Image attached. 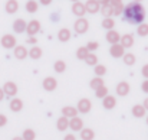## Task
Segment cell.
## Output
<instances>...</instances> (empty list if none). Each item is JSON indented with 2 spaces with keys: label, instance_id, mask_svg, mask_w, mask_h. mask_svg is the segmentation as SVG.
Returning <instances> with one entry per match:
<instances>
[{
  "label": "cell",
  "instance_id": "cell-26",
  "mask_svg": "<svg viewBox=\"0 0 148 140\" xmlns=\"http://www.w3.org/2000/svg\"><path fill=\"white\" fill-rule=\"evenodd\" d=\"M29 55H30V58H33V59H39V58L42 56V49L38 48V46H33L30 49Z\"/></svg>",
  "mask_w": 148,
  "mask_h": 140
},
{
  "label": "cell",
  "instance_id": "cell-25",
  "mask_svg": "<svg viewBox=\"0 0 148 140\" xmlns=\"http://www.w3.org/2000/svg\"><path fill=\"white\" fill-rule=\"evenodd\" d=\"M101 12H102V15H103V16L109 17L111 15H114V7H112L111 4H102Z\"/></svg>",
  "mask_w": 148,
  "mask_h": 140
},
{
  "label": "cell",
  "instance_id": "cell-43",
  "mask_svg": "<svg viewBox=\"0 0 148 140\" xmlns=\"http://www.w3.org/2000/svg\"><path fill=\"white\" fill-rule=\"evenodd\" d=\"M143 75H144L145 78H148V65H144V67H143Z\"/></svg>",
  "mask_w": 148,
  "mask_h": 140
},
{
  "label": "cell",
  "instance_id": "cell-1",
  "mask_svg": "<svg viewBox=\"0 0 148 140\" xmlns=\"http://www.w3.org/2000/svg\"><path fill=\"white\" fill-rule=\"evenodd\" d=\"M122 17L125 22H128L131 25H138L145 19V9L138 1L128 3L122 10Z\"/></svg>",
  "mask_w": 148,
  "mask_h": 140
},
{
  "label": "cell",
  "instance_id": "cell-28",
  "mask_svg": "<svg viewBox=\"0 0 148 140\" xmlns=\"http://www.w3.org/2000/svg\"><path fill=\"white\" fill-rule=\"evenodd\" d=\"M101 85H103V81H102L101 77H95V78L91 81V84H89V87H91L92 90H97V88H99Z\"/></svg>",
  "mask_w": 148,
  "mask_h": 140
},
{
  "label": "cell",
  "instance_id": "cell-3",
  "mask_svg": "<svg viewBox=\"0 0 148 140\" xmlns=\"http://www.w3.org/2000/svg\"><path fill=\"white\" fill-rule=\"evenodd\" d=\"M1 46L6 48V49H12V48L16 46V38L13 35H3L1 38Z\"/></svg>",
  "mask_w": 148,
  "mask_h": 140
},
{
  "label": "cell",
  "instance_id": "cell-13",
  "mask_svg": "<svg viewBox=\"0 0 148 140\" xmlns=\"http://www.w3.org/2000/svg\"><path fill=\"white\" fill-rule=\"evenodd\" d=\"M111 55L114 56V58H122L124 56V46L122 45H118V44H114L112 46H111Z\"/></svg>",
  "mask_w": 148,
  "mask_h": 140
},
{
  "label": "cell",
  "instance_id": "cell-2",
  "mask_svg": "<svg viewBox=\"0 0 148 140\" xmlns=\"http://www.w3.org/2000/svg\"><path fill=\"white\" fill-rule=\"evenodd\" d=\"M91 108H92V103H91L88 98H82V100H79V103H78V111H79V113L86 114V113L91 111Z\"/></svg>",
  "mask_w": 148,
  "mask_h": 140
},
{
  "label": "cell",
  "instance_id": "cell-35",
  "mask_svg": "<svg viewBox=\"0 0 148 140\" xmlns=\"http://www.w3.org/2000/svg\"><path fill=\"white\" fill-rule=\"evenodd\" d=\"M137 33H138L140 36H147L148 35V25H145V23L140 25L138 29H137Z\"/></svg>",
  "mask_w": 148,
  "mask_h": 140
},
{
  "label": "cell",
  "instance_id": "cell-19",
  "mask_svg": "<svg viewBox=\"0 0 148 140\" xmlns=\"http://www.w3.org/2000/svg\"><path fill=\"white\" fill-rule=\"evenodd\" d=\"M119 39H121V36L118 35V32H115V30H109L108 33H106V41L109 42V44H118L119 42Z\"/></svg>",
  "mask_w": 148,
  "mask_h": 140
},
{
  "label": "cell",
  "instance_id": "cell-37",
  "mask_svg": "<svg viewBox=\"0 0 148 140\" xmlns=\"http://www.w3.org/2000/svg\"><path fill=\"white\" fill-rule=\"evenodd\" d=\"M95 74H97V77L105 75V74H106V68H105L103 65H97V67H95Z\"/></svg>",
  "mask_w": 148,
  "mask_h": 140
},
{
  "label": "cell",
  "instance_id": "cell-11",
  "mask_svg": "<svg viewBox=\"0 0 148 140\" xmlns=\"http://www.w3.org/2000/svg\"><path fill=\"white\" fill-rule=\"evenodd\" d=\"M102 105H103L106 110H112V108L116 105L115 97H112V95H105V97H103V101H102Z\"/></svg>",
  "mask_w": 148,
  "mask_h": 140
},
{
  "label": "cell",
  "instance_id": "cell-42",
  "mask_svg": "<svg viewBox=\"0 0 148 140\" xmlns=\"http://www.w3.org/2000/svg\"><path fill=\"white\" fill-rule=\"evenodd\" d=\"M109 4H111L112 7H115V6H119V4H121V0H109Z\"/></svg>",
  "mask_w": 148,
  "mask_h": 140
},
{
  "label": "cell",
  "instance_id": "cell-32",
  "mask_svg": "<svg viewBox=\"0 0 148 140\" xmlns=\"http://www.w3.org/2000/svg\"><path fill=\"white\" fill-rule=\"evenodd\" d=\"M65 69H66V64H65L63 61H56V62H55V71H56V72L62 74Z\"/></svg>",
  "mask_w": 148,
  "mask_h": 140
},
{
  "label": "cell",
  "instance_id": "cell-34",
  "mask_svg": "<svg viewBox=\"0 0 148 140\" xmlns=\"http://www.w3.org/2000/svg\"><path fill=\"white\" fill-rule=\"evenodd\" d=\"M102 26H103L105 29H109V30H111V29L115 26V22H114L111 17H105L103 22H102Z\"/></svg>",
  "mask_w": 148,
  "mask_h": 140
},
{
  "label": "cell",
  "instance_id": "cell-29",
  "mask_svg": "<svg viewBox=\"0 0 148 140\" xmlns=\"http://www.w3.org/2000/svg\"><path fill=\"white\" fill-rule=\"evenodd\" d=\"M26 10H27L29 13H35V12L38 10V3L33 1V0L27 1V3H26Z\"/></svg>",
  "mask_w": 148,
  "mask_h": 140
},
{
  "label": "cell",
  "instance_id": "cell-33",
  "mask_svg": "<svg viewBox=\"0 0 148 140\" xmlns=\"http://www.w3.org/2000/svg\"><path fill=\"white\" fill-rule=\"evenodd\" d=\"M95 94H97V97H98V98H103L105 95H108V88H106L105 85H101L99 88L95 90Z\"/></svg>",
  "mask_w": 148,
  "mask_h": 140
},
{
  "label": "cell",
  "instance_id": "cell-9",
  "mask_svg": "<svg viewBox=\"0 0 148 140\" xmlns=\"http://www.w3.org/2000/svg\"><path fill=\"white\" fill-rule=\"evenodd\" d=\"M72 12H73V15H76V16L82 17V16L85 15V12H86L85 4H84V3H79V1H75V3H73V6H72Z\"/></svg>",
  "mask_w": 148,
  "mask_h": 140
},
{
  "label": "cell",
  "instance_id": "cell-23",
  "mask_svg": "<svg viewBox=\"0 0 148 140\" xmlns=\"http://www.w3.org/2000/svg\"><path fill=\"white\" fill-rule=\"evenodd\" d=\"M94 137H95L94 130H91V129H82L81 130V139L82 140H94Z\"/></svg>",
  "mask_w": 148,
  "mask_h": 140
},
{
  "label": "cell",
  "instance_id": "cell-44",
  "mask_svg": "<svg viewBox=\"0 0 148 140\" xmlns=\"http://www.w3.org/2000/svg\"><path fill=\"white\" fill-rule=\"evenodd\" d=\"M63 140H76V137H75L73 134H66V136H65V139H63Z\"/></svg>",
  "mask_w": 148,
  "mask_h": 140
},
{
  "label": "cell",
  "instance_id": "cell-21",
  "mask_svg": "<svg viewBox=\"0 0 148 140\" xmlns=\"http://www.w3.org/2000/svg\"><path fill=\"white\" fill-rule=\"evenodd\" d=\"M132 114H134V117H137V119L144 117V116H145V107H144V105H140V104L134 105V107H132Z\"/></svg>",
  "mask_w": 148,
  "mask_h": 140
},
{
  "label": "cell",
  "instance_id": "cell-31",
  "mask_svg": "<svg viewBox=\"0 0 148 140\" xmlns=\"http://www.w3.org/2000/svg\"><path fill=\"white\" fill-rule=\"evenodd\" d=\"M124 62L127 64V65H132L134 62H135V55L134 53H124Z\"/></svg>",
  "mask_w": 148,
  "mask_h": 140
},
{
  "label": "cell",
  "instance_id": "cell-10",
  "mask_svg": "<svg viewBox=\"0 0 148 140\" xmlns=\"http://www.w3.org/2000/svg\"><path fill=\"white\" fill-rule=\"evenodd\" d=\"M26 26H27V23L23 19H16L14 23H13V30L16 33H23L26 30Z\"/></svg>",
  "mask_w": 148,
  "mask_h": 140
},
{
  "label": "cell",
  "instance_id": "cell-47",
  "mask_svg": "<svg viewBox=\"0 0 148 140\" xmlns=\"http://www.w3.org/2000/svg\"><path fill=\"white\" fill-rule=\"evenodd\" d=\"M27 42H29V44H35V42H36V38H32V36H30V38L27 39Z\"/></svg>",
  "mask_w": 148,
  "mask_h": 140
},
{
  "label": "cell",
  "instance_id": "cell-53",
  "mask_svg": "<svg viewBox=\"0 0 148 140\" xmlns=\"http://www.w3.org/2000/svg\"><path fill=\"white\" fill-rule=\"evenodd\" d=\"M72 1H78V0H72Z\"/></svg>",
  "mask_w": 148,
  "mask_h": 140
},
{
  "label": "cell",
  "instance_id": "cell-8",
  "mask_svg": "<svg viewBox=\"0 0 148 140\" xmlns=\"http://www.w3.org/2000/svg\"><path fill=\"white\" fill-rule=\"evenodd\" d=\"M85 9L89 13H98L99 9H101V4L98 3V0H88L85 4Z\"/></svg>",
  "mask_w": 148,
  "mask_h": 140
},
{
  "label": "cell",
  "instance_id": "cell-36",
  "mask_svg": "<svg viewBox=\"0 0 148 140\" xmlns=\"http://www.w3.org/2000/svg\"><path fill=\"white\" fill-rule=\"evenodd\" d=\"M97 61H98V58H97V55H94V53H89V55L85 58V62H86L88 65H97Z\"/></svg>",
  "mask_w": 148,
  "mask_h": 140
},
{
  "label": "cell",
  "instance_id": "cell-18",
  "mask_svg": "<svg viewBox=\"0 0 148 140\" xmlns=\"http://www.w3.org/2000/svg\"><path fill=\"white\" fill-rule=\"evenodd\" d=\"M22 108H23V101H22L20 98H13V100L10 101V110H12V111L17 113V111H20Z\"/></svg>",
  "mask_w": 148,
  "mask_h": 140
},
{
  "label": "cell",
  "instance_id": "cell-52",
  "mask_svg": "<svg viewBox=\"0 0 148 140\" xmlns=\"http://www.w3.org/2000/svg\"><path fill=\"white\" fill-rule=\"evenodd\" d=\"M147 126H148V117H147Z\"/></svg>",
  "mask_w": 148,
  "mask_h": 140
},
{
  "label": "cell",
  "instance_id": "cell-6",
  "mask_svg": "<svg viewBox=\"0 0 148 140\" xmlns=\"http://www.w3.org/2000/svg\"><path fill=\"white\" fill-rule=\"evenodd\" d=\"M39 30H40V23H39L38 20H30V22L27 23V26H26V32L29 33V36L36 35Z\"/></svg>",
  "mask_w": 148,
  "mask_h": 140
},
{
  "label": "cell",
  "instance_id": "cell-4",
  "mask_svg": "<svg viewBox=\"0 0 148 140\" xmlns=\"http://www.w3.org/2000/svg\"><path fill=\"white\" fill-rule=\"evenodd\" d=\"M88 28H89V23L84 17H81V19H78L75 22V30H76V33H85L88 30Z\"/></svg>",
  "mask_w": 148,
  "mask_h": 140
},
{
  "label": "cell",
  "instance_id": "cell-24",
  "mask_svg": "<svg viewBox=\"0 0 148 140\" xmlns=\"http://www.w3.org/2000/svg\"><path fill=\"white\" fill-rule=\"evenodd\" d=\"M58 38L60 42H66L71 39V30L69 29H60L59 33H58Z\"/></svg>",
  "mask_w": 148,
  "mask_h": 140
},
{
  "label": "cell",
  "instance_id": "cell-38",
  "mask_svg": "<svg viewBox=\"0 0 148 140\" xmlns=\"http://www.w3.org/2000/svg\"><path fill=\"white\" fill-rule=\"evenodd\" d=\"M122 10H124L122 4H119V6H115V7H114V15H122Z\"/></svg>",
  "mask_w": 148,
  "mask_h": 140
},
{
  "label": "cell",
  "instance_id": "cell-45",
  "mask_svg": "<svg viewBox=\"0 0 148 140\" xmlns=\"http://www.w3.org/2000/svg\"><path fill=\"white\" fill-rule=\"evenodd\" d=\"M99 4H109V0H98Z\"/></svg>",
  "mask_w": 148,
  "mask_h": 140
},
{
  "label": "cell",
  "instance_id": "cell-39",
  "mask_svg": "<svg viewBox=\"0 0 148 140\" xmlns=\"http://www.w3.org/2000/svg\"><path fill=\"white\" fill-rule=\"evenodd\" d=\"M98 42H89V44H88V49H89V51H95V49H98Z\"/></svg>",
  "mask_w": 148,
  "mask_h": 140
},
{
  "label": "cell",
  "instance_id": "cell-50",
  "mask_svg": "<svg viewBox=\"0 0 148 140\" xmlns=\"http://www.w3.org/2000/svg\"><path fill=\"white\" fill-rule=\"evenodd\" d=\"M12 140H25V139H23V137H13Z\"/></svg>",
  "mask_w": 148,
  "mask_h": 140
},
{
  "label": "cell",
  "instance_id": "cell-40",
  "mask_svg": "<svg viewBox=\"0 0 148 140\" xmlns=\"http://www.w3.org/2000/svg\"><path fill=\"white\" fill-rule=\"evenodd\" d=\"M6 123H7V117L4 114H0V127L6 126Z\"/></svg>",
  "mask_w": 148,
  "mask_h": 140
},
{
  "label": "cell",
  "instance_id": "cell-17",
  "mask_svg": "<svg viewBox=\"0 0 148 140\" xmlns=\"http://www.w3.org/2000/svg\"><path fill=\"white\" fill-rule=\"evenodd\" d=\"M17 9H19V3H17L16 0H7V3H6V12H7L9 15L16 13Z\"/></svg>",
  "mask_w": 148,
  "mask_h": 140
},
{
  "label": "cell",
  "instance_id": "cell-20",
  "mask_svg": "<svg viewBox=\"0 0 148 140\" xmlns=\"http://www.w3.org/2000/svg\"><path fill=\"white\" fill-rule=\"evenodd\" d=\"M62 114L65 116V117H68V119H72V117H75L76 114H78V108H75V107H63L62 108Z\"/></svg>",
  "mask_w": 148,
  "mask_h": 140
},
{
  "label": "cell",
  "instance_id": "cell-12",
  "mask_svg": "<svg viewBox=\"0 0 148 140\" xmlns=\"http://www.w3.org/2000/svg\"><path fill=\"white\" fill-rule=\"evenodd\" d=\"M128 93H130V84H128V82L122 81V82H119V84L116 85V94H118V95L125 97V95H128Z\"/></svg>",
  "mask_w": 148,
  "mask_h": 140
},
{
  "label": "cell",
  "instance_id": "cell-16",
  "mask_svg": "<svg viewBox=\"0 0 148 140\" xmlns=\"http://www.w3.org/2000/svg\"><path fill=\"white\" fill-rule=\"evenodd\" d=\"M121 45L124 48H131L134 45V36L131 35V33H127V35H124V36H121Z\"/></svg>",
  "mask_w": 148,
  "mask_h": 140
},
{
  "label": "cell",
  "instance_id": "cell-27",
  "mask_svg": "<svg viewBox=\"0 0 148 140\" xmlns=\"http://www.w3.org/2000/svg\"><path fill=\"white\" fill-rule=\"evenodd\" d=\"M25 140H35L36 139V133L32 130V129H26L23 132V136H22Z\"/></svg>",
  "mask_w": 148,
  "mask_h": 140
},
{
  "label": "cell",
  "instance_id": "cell-49",
  "mask_svg": "<svg viewBox=\"0 0 148 140\" xmlns=\"http://www.w3.org/2000/svg\"><path fill=\"white\" fill-rule=\"evenodd\" d=\"M144 107H145V110H148V98H145V101H144Z\"/></svg>",
  "mask_w": 148,
  "mask_h": 140
},
{
  "label": "cell",
  "instance_id": "cell-22",
  "mask_svg": "<svg viewBox=\"0 0 148 140\" xmlns=\"http://www.w3.org/2000/svg\"><path fill=\"white\" fill-rule=\"evenodd\" d=\"M14 56L17 59H25L27 56V51L25 46H14Z\"/></svg>",
  "mask_w": 148,
  "mask_h": 140
},
{
  "label": "cell",
  "instance_id": "cell-5",
  "mask_svg": "<svg viewBox=\"0 0 148 140\" xmlns=\"http://www.w3.org/2000/svg\"><path fill=\"white\" fill-rule=\"evenodd\" d=\"M3 93H4V95H7V97H14V95L17 94V87H16V84L12 82V81L6 82V84L3 85Z\"/></svg>",
  "mask_w": 148,
  "mask_h": 140
},
{
  "label": "cell",
  "instance_id": "cell-48",
  "mask_svg": "<svg viewBox=\"0 0 148 140\" xmlns=\"http://www.w3.org/2000/svg\"><path fill=\"white\" fill-rule=\"evenodd\" d=\"M4 98V93H3V88H0V101Z\"/></svg>",
  "mask_w": 148,
  "mask_h": 140
},
{
  "label": "cell",
  "instance_id": "cell-51",
  "mask_svg": "<svg viewBox=\"0 0 148 140\" xmlns=\"http://www.w3.org/2000/svg\"><path fill=\"white\" fill-rule=\"evenodd\" d=\"M134 1H141V0H134Z\"/></svg>",
  "mask_w": 148,
  "mask_h": 140
},
{
  "label": "cell",
  "instance_id": "cell-14",
  "mask_svg": "<svg viewBox=\"0 0 148 140\" xmlns=\"http://www.w3.org/2000/svg\"><path fill=\"white\" fill-rule=\"evenodd\" d=\"M56 127H58L59 132H65V130L69 127V120H68V117H65V116L59 117L58 121H56Z\"/></svg>",
  "mask_w": 148,
  "mask_h": 140
},
{
  "label": "cell",
  "instance_id": "cell-30",
  "mask_svg": "<svg viewBox=\"0 0 148 140\" xmlns=\"http://www.w3.org/2000/svg\"><path fill=\"white\" fill-rule=\"evenodd\" d=\"M88 55H89V49H88V48H79L78 52H76V56H78L79 59H85Z\"/></svg>",
  "mask_w": 148,
  "mask_h": 140
},
{
  "label": "cell",
  "instance_id": "cell-15",
  "mask_svg": "<svg viewBox=\"0 0 148 140\" xmlns=\"http://www.w3.org/2000/svg\"><path fill=\"white\" fill-rule=\"evenodd\" d=\"M56 85H58V82H56V80L52 78V77H48V78L43 80V88H45L46 91H53V90L56 88Z\"/></svg>",
  "mask_w": 148,
  "mask_h": 140
},
{
  "label": "cell",
  "instance_id": "cell-7",
  "mask_svg": "<svg viewBox=\"0 0 148 140\" xmlns=\"http://www.w3.org/2000/svg\"><path fill=\"white\" fill-rule=\"evenodd\" d=\"M69 129H72L73 132H78V130H82L84 129V121H82V119H79V117H72L71 119V121H69Z\"/></svg>",
  "mask_w": 148,
  "mask_h": 140
},
{
  "label": "cell",
  "instance_id": "cell-46",
  "mask_svg": "<svg viewBox=\"0 0 148 140\" xmlns=\"http://www.w3.org/2000/svg\"><path fill=\"white\" fill-rule=\"evenodd\" d=\"M40 3L46 6V4H50V3H52V0H40Z\"/></svg>",
  "mask_w": 148,
  "mask_h": 140
},
{
  "label": "cell",
  "instance_id": "cell-41",
  "mask_svg": "<svg viewBox=\"0 0 148 140\" xmlns=\"http://www.w3.org/2000/svg\"><path fill=\"white\" fill-rule=\"evenodd\" d=\"M141 88H143V91H144V93H147V94H148V78L145 80V81H144V82H143Z\"/></svg>",
  "mask_w": 148,
  "mask_h": 140
}]
</instances>
